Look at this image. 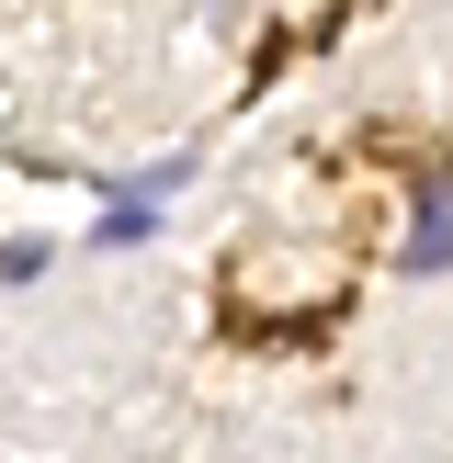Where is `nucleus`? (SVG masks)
Masks as SVG:
<instances>
[{
    "instance_id": "nucleus-1",
    "label": "nucleus",
    "mask_w": 453,
    "mask_h": 463,
    "mask_svg": "<svg viewBox=\"0 0 453 463\" xmlns=\"http://www.w3.org/2000/svg\"><path fill=\"white\" fill-rule=\"evenodd\" d=\"M408 271H453V181L408 203Z\"/></svg>"
}]
</instances>
